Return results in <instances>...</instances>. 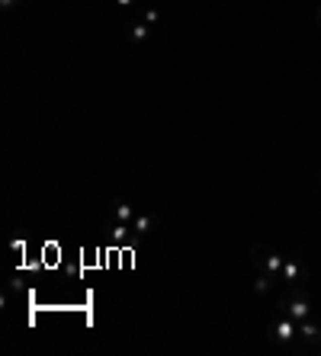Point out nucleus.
<instances>
[{
	"mask_svg": "<svg viewBox=\"0 0 321 356\" xmlns=\"http://www.w3.org/2000/svg\"><path fill=\"white\" fill-rule=\"evenodd\" d=\"M273 334L280 337L283 343L296 340V337H299V321H292L289 315H286V318H280V321H276V324H273Z\"/></svg>",
	"mask_w": 321,
	"mask_h": 356,
	"instance_id": "f257e3e1",
	"label": "nucleus"
},
{
	"mask_svg": "<svg viewBox=\"0 0 321 356\" xmlns=\"http://www.w3.org/2000/svg\"><path fill=\"white\" fill-rule=\"evenodd\" d=\"M283 311H286L292 321H305V318L311 315V305H308L305 299H286V302H283Z\"/></svg>",
	"mask_w": 321,
	"mask_h": 356,
	"instance_id": "f03ea898",
	"label": "nucleus"
},
{
	"mask_svg": "<svg viewBox=\"0 0 321 356\" xmlns=\"http://www.w3.org/2000/svg\"><path fill=\"white\" fill-rule=\"evenodd\" d=\"M299 337H302V340L318 343V340H321V327H318V324H311V321L305 318V321H299Z\"/></svg>",
	"mask_w": 321,
	"mask_h": 356,
	"instance_id": "7ed1b4c3",
	"label": "nucleus"
},
{
	"mask_svg": "<svg viewBox=\"0 0 321 356\" xmlns=\"http://www.w3.org/2000/svg\"><path fill=\"white\" fill-rule=\"evenodd\" d=\"M299 273H302V263H299L296 257H292V260H286V263H283V279L289 282V286H296V279H299Z\"/></svg>",
	"mask_w": 321,
	"mask_h": 356,
	"instance_id": "20e7f679",
	"label": "nucleus"
},
{
	"mask_svg": "<svg viewBox=\"0 0 321 356\" xmlns=\"http://www.w3.org/2000/svg\"><path fill=\"white\" fill-rule=\"evenodd\" d=\"M283 263H286V260H283L280 254H276V250H270V254L264 257V266H267V273H270V276L280 273V270H283Z\"/></svg>",
	"mask_w": 321,
	"mask_h": 356,
	"instance_id": "39448f33",
	"label": "nucleus"
},
{
	"mask_svg": "<svg viewBox=\"0 0 321 356\" xmlns=\"http://www.w3.org/2000/svg\"><path fill=\"white\" fill-rule=\"evenodd\" d=\"M129 32H132V42H145V39L151 36V26L142 20V23H132V26H129Z\"/></svg>",
	"mask_w": 321,
	"mask_h": 356,
	"instance_id": "423d86ee",
	"label": "nucleus"
},
{
	"mask_svg": "<svg viewBox=\"0 0 321 356\" xmlns=\"http://www.w3.org/2000/svg\"><path fill=\"white\" fill-rule=\"evenodd\" d=\"M132 215H135V212H132V205H125V202H122V205H116V219H119V222H129Z\"/></svg>",
	"mask_w": 321,
	"mask_h": 356,
	"instance_id": "0eeeda50",
	"label": "nucleus"
},
{
	"mask_svg": "<svg viewBox=\"0 0 321 356\" xmlns=\"http://www.w3.org/2000/svg\"><path fill=\"white\" fill-rule=\"evenodd\" d=\"M267 289H270V273H264V276L254 279V292H267Z\"/></svg>",
	"mask_w": 321,
	"mask_h": 356,
	"instance_id": "6e6552de",
	"label": "nucleus"
},
{
	"mask_svg": "<svg viewBox=\"0 0 321 356\" xmlns=\"http://www.w3.org/2000/svg\"><path fill=\"white\" fill-rule=\"evenodd\" d=\"M148 228H151V219H148V215H138V219H135V231H138V234H145Z\"/></svg>",
	"mask_w": 321,
	"mask_h": 356,
	"instance_id": "1a4fd4ad",
	"label": "nucleus"
},
{
	"mask_svg": "<svg viewBox=\"0 0 321 356\" xmlns=\"http://www.w3.org/2000/svg\"><path fill=\"white\" fill-rule=\"evenodd\" d=\"M145 23H148V26L158 23V10H154V7H151V10H145Z\"/></svg>",
	"mask_w": 321,
	"mask_h": 356,
	"instance_id": "9d476101",
	"label": "nucleus"
},
{
	"mask_svg": "<svg viewBox=\"0 0 321 356\" xmlns=\"http://www.w3.org/2000/svg\"><path fill=\"white\" fill-rule=\"evenodd\" d=\"M13 4H16V0H0V7H4V10H10Z\"/></svg>",
	"mask_w": 321,
	"mask_h": 356,
	"instance_id": "9b49d317",
	"label": "nucleus"
},
{
	"mask_svg": "<svg viewBox=\"0 0 321 356\" xmlns=\"http://www.w3.org/2000/svg\"><path fill=\"white\" fill-rule=\"evenodd\" d=\"M116 4H119V7H132V0H116Z\"/></svg>",
	"mask_w": 321,
	"mask_h": 356,
	"instance_id": "f8f14e48",
	"label": "nucleus"
},
{
	"mask_svg": "<svg viewBox=\"0 0 321 356\" xmlns=\"http://www.w3.org/2000/svg\"><path fill=\"white\" fill-rule=\"evenodd\" d=\"M318 16H321V10H318Z\"/></svg>",
	"mask_w": 321,
	"mask_h": 356,
	"instance_id": "ddd939ff",
	"label": "nucleus"
}]
</instances>
